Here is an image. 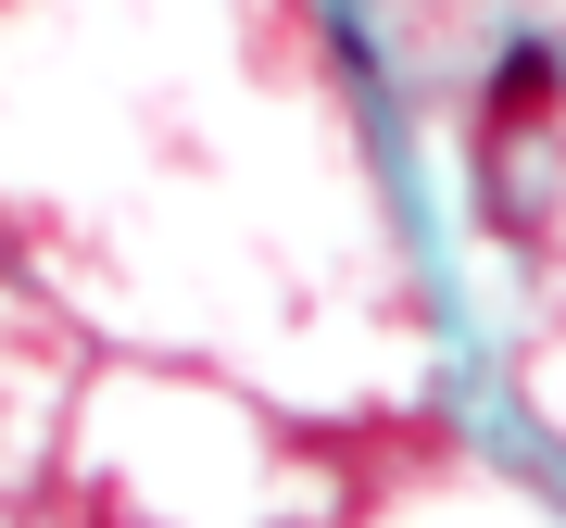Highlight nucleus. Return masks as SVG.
<instances>
[{"label": "nucleus", "instance_id": "nucleus-1", "mask_svg": "<svg viewBox=\"0 0 566 528\" xmlns=\"http://www.w3.org/2000/svg\"><path fill=\"white\" fill-rule=\"evenodd\" d=\"M554 88H566V63H554V51H504V76H491V126H528Z\"/></svg>", "mask_w": 566, "mask_h": 528}]
</instances>
